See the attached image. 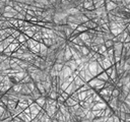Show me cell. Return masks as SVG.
<instances>
[{
  "label": "cell",
  "instance_id": "cell-1",
  "mask_svg": "<svg viewBox=\"0 0 130 122\" xmlns=\"http://www.w3.org/2000/svg\"><path fill=\"white\" fill-rule=\"evenodd\" d=\"M88 68H89V71L90 73L95 77L98 75V61H91L89 60L88 61Z\"/></svg>",
  "mask_w": 130,
  "mask_h": 122
},
{
  "label": "cell",
  "instance_id": "cell-2",
  "mask_svg": "<svg viewBox=\"0 0 130 122\" xmlns=\"http://www.w3.org/2000/svg\"><path fill=\"white\" fill-rule=\"evenodd\" d=\"M88 85L90 86V87H92V88H94L95 86H98V85H100V84H104L105 83V81L104 80H102V79H99L96 76L95 77H92L88 82Z\"/></svg>",
  "mask_w": 130,
  "mask_h": 122
},
{
  "label": "cell",
  "instance_id": "cell-3",
  "mask_svg": "<svg viewBox=\"0 0 130 122\" xmlns=\"http://www.w3.org/2000/svg\"><path fill=\"white\" fill-rule=\"evenodd\" d=\"M108 107V103L103 101V102H94L91 110H105Z\"/></svg>",
  "mask_w": 130,
  "mask_h": 122
},
{
  "label": "cell",
  "instance_id": "cell-4",
  "mask_svg": "<svg viewBox=\"0 0 130 122\" xmlns=\"http://www.w3.org/2000/svg\"><path fill=\"white\" fill-rule=\"evenodd\" d=\"M105 1H106L105 6H106V9H107L108 12H111L112 10H114V9H116L118 7V4L113 2V1H109V0H105Z\"/></svg>",
  "mask_w": 130,
  "mask_h": 122
},
{
  "label": "cell",
  "instance_id": "cell-5",
  "mask_svg": "<svg viewBox=\"0 0 130 122\" xmlns=\"http://www.w3.org/2000/svg\"><path fill=\"white\" fill-rule=\"evenodd\" d=\"M64 65H67L68 67H70L72 71H75V70L77 69V67H78V64L76 63V61H75L73 58L70 59V60H68V61H65Z\"/></svg>",
  "mask_w": 130,
  "mask_h": 122
},
{
  "label": "cell",
  "instance_id": "cell-6",
  "mask_svg": "<svg viewBox=\"0 0 130 122\" xmlns=\"http://www.w3.org/2000/svg\"><path fill=\"white\" fill-rule=\"evenodd\" d=\"M64 59H65V61H68V60L72 59V53H71L70 47L68 45H66L65 49H64Z\"/></svg>",
  "mask_w": 130,
  "mask_h": 122
},
{
  "label": "cell",
  "instance_id": "cell-7",
  "mask_svg": "<svg viewBox=\"0 0 130 122\" xmlns=\"http://www.w3.org/2000/svg\"><path fill=\"white\" fill-rule=\"evenodd\" d=\"M83 25H85L88 29H94V28H96L98 27V23L96 22H94L93 20H91V19H88L87 21H85L84 23H82Z\"/></svg>",
  "mask_w": 130,
  "mask_h": 122
},
{
  "label": "cell",
  "instance_id": "cell-8",
  "mask_svg": "<svg viewBox=\"0 0 130 122\" xmlns=\"http://www.w3.org/2000/svg\"><path fill=\"white\" fill-rule=\"evenodd\" d=\"M83 8L86 9V10H94L95 9L93 2L92 1H87V0H84V2H83Z\"/></svg>",
  "mask_w": 130,
  "mask_h": 122
},
{
  "label": "cell",
  "instance_id": "cell-9",
  "mask_svg": "<svg viewBox=\"0 0 130 122\" xmlns=\"http://www.w3.org/2000/svg\"><path fill=\"white\" fill-rule=\"evenodd\" d=\"M73 81H74L75 85L77 86V88H78V87H80L81 85H83L84 83H86V82H85V81H84V80H83V79H82V78H81L79 75L74 76V80H73Z\"/></svg>",
  "mask_w": 130,
  "mask_h": 122
},
{
  "label": "cell",
  "instance_id": "cell-10",
  "mask_svg": "<svg viewBox=\"0 0 130 122\" xmlns=\"http://www.w3.org/2000/svg\"><path fill=\"white\" fill-rule=\"evenodd\" d=\"M17 106V102L16 101H13V100H8V103H7V109L12 113L14 111V109L16 108Z\"/></svg>",
  "mask_w": 130,
  "mask_h": 122
},
{
  "label": "cell",
  "instance_id": "cell-11",
  "mask_svg": "<svg viewBox=\"0 0 130 122\" xmlns=\"http://www.w3.org/2000/svg\"><path fill=\"white\" fill-rule=\"evenodd\" d=\"M76 89H77V86L75 85L74 81H72V82H71V83L68 85V87L65 89V92H66L67 94H69V95H72V94H73V93H74Z\"/></svg>",
  "mask_w": 130,
  "mask_h": 122
},
{
  "label": "cell",
  "instance_id": "cell-12",
  "mask_svg": "<svg viewBox=\"0 0 130 122\" xmlns=\"http://www.w3.org/2000/svg\"><path fill=\"white\" fill-rule=\"evenodd\" d=\"M20 94H22V95H31V90L29 89L27 83H22V87H21Z\"/></svg>",
  "mask_w": 130,
  "mask_h": 122
},
{
  "label": "cell",
  "instance_id": "cell-13",
  "mask_svg": "<svg viewBox=\"0 0 130 122\" xmlns=\"http://www.w3.org/2000/svg\"><path fill=\"white\" fill-rule=\"evenodd\" d=\"M46 99H47V96H41L40 98H38L36 100V103L38 105H40L42 108H44V106L46 105Z\"/></svg>",
  "mask_w": 130,
  "mask_h": 122
},
{
  "label": "cell",
  "instance_id": "cell-14",
  "mask_svg": "<svg viewBox=\"0 0 130 122\" xmlns=\"http://www.w3.org/2000/svg\"><path fill=\"white\" fill-rule=\"evenodd\" d=\"M96 77H98L99 79H102V80H104L105 82H106V81H108V80L110 79V76H109V75L107 74V72H106L105 70H104V71H103L102 73L98 74V75H96Z\"/></svg>",
  "mask_w": 130,
  "mask_h": 122
},
{
  "label": "cell",
  "instance_id": "cell-15",
  "mask_svg": "<svg viewBox=\"0 0 130 122\" xmlns=\"http://www.w3.org/2000/svg\"><path fill=\"white\" fill-rule=\"evenodd\" d=\"M65 103H66V105H67L68 107H71V106H74V105H76V104H78L79 102H78V101H76V100H74L73 98H71V97H69V98H67V99H66V101H65Z\"/></svg>",
  "mask_w": 130,
  "mask_h": 122
},
{
  "label": "cell",
  "instance_id": "cell-16",
  "mask_svg": "<svg viewBox=\"0 0 130 122\" xmlns=\"http://www.w3.org/2000/svg\"><path fill=\"white\" fill-rule=\"evenodd\" d=\"M41 96H43V95H42L41 92L38 89V87H36V88H34V89L31 90V97L35 99V101H36L38 98H40Z\"/></svg>",
  "mask_w": 130,
  "mask_h": 122
},
{
  "label": "cell",
  "instance_id": "cell-17",
  "mask_svg": "<svg viewBox=\"0 0 130 122\" xmlns=\"http://www.w3.org/2000/svg\"><path fill=\"white\" fill-rule=\"evenodd\" d=\"M17 105L22 109V110H24L25 108H27L28 106H29V104L26 102V101H24V100H21V99H19L18 100V102H17Z\"/></svg>",
  "mask_w": 130,
  "mask_h": 122
},
{
  "label": "cell",
  "instance_id": "cell-18",
  "mask_svg": "<svg viewBox=\"0 0 130 122\" xmlns=\"http://www.w3.org/2000/svg\"><path fill=\"white\" fill-rule=\"evenodd\" d=\"M21 87H22V83H21V82H16V83H14V84L12 85V87H11V88H12L14 92H16V93L20 94Z\"/></svg>",
  "mask_w": 130,
  "mask_h": 122
},
{
  "label": "cell",
  "instance_id": "cell-19",
  "mask_svg": "<svg viewBox=\"0 0 130 122\" xmlns=\"http://www.w3.org/2000/svg\"><path fill=\"white\" fill-rule=\"evenodd\" d=\"M32 39H34V40H36V41H38V42H40V43H43V36H42V32H37V33H35V35H34Z\"/></svg>",
  "mask_w": 130,
  "mask_h": 122
},
{
  "label": "cell",
  "instance_id": "cell-20",
  "mask_svg": "<svg viewBox=\"0 0 130 122\" xmlns=\"http://www.w3.org/2000/svg\"><path fill=\"white\" fill-rule=\"evenodd\" d=\"M93 4H94V7L95 8H100L102 6H105L106 4V1L105 0H92Z\"/></svg>",
  "mask_w": 130,
  "mask_h": 122
},
{
  "label": "cell",
  "instance_id": "cell-21",
  "mask_svg": "<svg viewBox=\"0 0 130 122\" xmlns=\"http://www.w3.org/2000/svg\"><path fill=\"white\" fill-rule=\"evenodd\" d=\"M72 32H73V29H71L67 24H65V27H64V33H65V35H66V38H67V40L70 38V36H71V34H72Z\"/></svg>",
  "mask_w": 130,
  "mask_h": 122
},
{
  "label": "cell",
  "instance_id": "cell-22",
  "mask_svg": "<svg viewBox=\"0 0 130 122\" xmlns=\"http://www.w3.org/2000/svg\"><path fill=\"white\" fill-rule=\"evenodd\" d=\"M43 43L47 46V47H51L52 45H54L55 44V42H54V40L53 39H50V38H46V39H43Z\"/></svg>",
  "mask_w": 130,
  "mask_h": 122
},
{
  "label": "cell",
  "instance_id": "cell-23",
  "mask_svg": "<svg viewBox=\"0 0 130 122\" xmlns=\"http://www.w3.org/2000/svg\"><path fill=\"white\" fill-rule=\"evenodd\" d=\"M71 42H72L73 44H76V45H79V46H83V45H84L83 41L79 38V36H78V37H75L74 39H72V40H71Z\"/></svg>",
  "mask_w": 130,
  "mask_h": 122
},
{
  "label": "cell",
  "instance_id": "cell-24",
  "mask_svg": "<svg viewBox=\"0 0 130 122\" xmlns=\"http://www.w3.org/2000/svg\"><path fill=\"white\" fill-rule=\"evenodd\" d=\"M89 52H90V48H89V47H87V46H85V45L81 46V55H82V56H86Z\"/></svg>",
  "mask_w": 130,
  "mask_h": 122
},
{
  "label": "cell",
  "instance_id": "cell-25",
  "mask_svg": "<svg viewBox=\"0 0 130 122\" xmlns=\"http://www.w3.org/2000/svg\"><path fill=\"white\" fill-rule=\"evenodd\" d=\"M63 66H64V63H59V62H55L54 64H53V67L59 72V71H61L62 70V68H63Z\"/></svg>",
  "mask_w": 130,
  "mask_h": 122
},
{
  "label": "cell",
  "instance_id": "cell-26",
  "mask_svg": "<svg viewBox=\"0 0 130 122\" xmlns=\"http://www.w3.org/2000/svg\"><path fill=\"white\" fill-rule=\"evenodd\" d=\"M31 80H32V78H31V76H30V75L28 74V72H27V74L21 79L20 82H21V83H28V82H30Z\"/></svg>",
  "mask_w": 130,
  "mask_h": 122
},
{
  "label": "cell",
  "instance_id": "cell-27",
  "mask_svg": "<svg viewBox=\"0 0 130 122\" xmlns=\"http://www.w3.org/2000/svg\"><path fill=\"white\" fill-rule=\"evenodd\" d=\"M9 117H12V114H11V112H10L8 109H6V110L4 111V114H3V116H2V118H1V120H0V121H3L4 119L9 118Z\"/></svg>",
  "mask_w": 130,
  "mask_h": 122
},
{
  "label": "cell",
  "instance_id": "cell-28",
  "mask_svg": "<svg viewBox=\"0 0 130 122\" xmlns=\"http://www.w3.org/2000/svg\"><path fill=\"white\" fill-rule=\"evenodd\" d=\"M86 97H87V93H86V90L81 92V93H78V99H79V102H80V101H84V100L86 99Z\"/></svg>",
  "mask_w": 130,
  "mask_h": 122
},
{
  "label": "cell",
  "instance_id": "cell-29",
  "mask_svg": "<svg viewBox=\"0 0 130 122\" xmlns=\"http://www.w3.org/2000/svg\"><path fill=\"white\" fill-rule=\"evenodd\" d=\"M76 29H77L79 33H84V32H87V30H88V28H87L85 25H83V24H78Z\"/></svg>",
  "mask_w": 130,
  "mask_h": 122
},
{
  "label": "cell",
  "instance_id": "cell-30",
  "mask_svg": "<svg viewBox=\"0 0 130 122\" xmlns=\"http://www.w3.org/2000/svg\"><path fill=\"white\" fill-rule=\"evenodd\" d=\"M104 45L107 47V49H108V48H111V47L114 46V41H113V40H107V41H105Z\"/></svg>",
  "mask_w": 130,
  "mask_h": 122
},
{
  "label": "cell",
  "instance_id": "cell-31",
  "mask_svg": "<svg viewBox=\"0 0 130 122\" xmlns=\"http://www.w3.org/2000/svg\"><path fill=\"white\" fill-rule=\"evenodd\" d=\"M2 15H3V16H5L7 19H9V18H13L15 14H14V13H12V12H3V13H2Z\"/></svg>",
  "mask_w": 130,
  "mask_h": 122
},
{
  "label": "cell",
  "instance_id": "cell-32",
  "mask_svg": "<svg viewBox=\"0 0 130 122\" xmlns=\"http://www.w3.org/2000/svg\"><path fill=\"white\" fill-rule=\"evenodd\" d=\"M14 18H16V19H22V20H25V15H24V14H22V13H20V12H17V13L14 15Z\"/></svg>",
  "mask_w": 130,
  "mask_h": 122
},
{
  "label": "cell",
  "instance_id": "cell-33",
  "mask_svg": "<svg viewBox=\"0 0 130 122\" xmlns=\"http://www.w3.org/2000/svg\"><path fill=\"white\" fill-rule=\"evenodd\" d=\"M66 24H67L71 29H73V30H74V29H76V28H77V25H78L77 23H75V22H70V21H67V23H66Z\"/></svg>",
  "mask_w": 130,
  "mask_h": 122
},
{
  "label": "cell",
  "instance_id": "cell-34",
  "mask_svg": "<svg viewBox=\"0 0 130 122\" xmlns=\"http://www.w3.org/2000/svg\"><path fill=\"white\" fill-rule=\"evenodd\" d=\"M98 52H99L101 55H103L105 52H107V47H106L104 44H103V45H101V46H100V48H99V51H98Z\"/></svg>",
  "mask_w": 130,
  "mask_h": 122
},
{
  "label": "cell",
  "instance_id": "cell-35",
  "mask_svg": "<svg viewBox=\"0 0 130 122\" xmlns=\"http://www.w3.org/2000/svg\"><path fill=\"white\" fill-rule=\"evenodd\" d=\"M23 34H24V35H26L28 38H32V37H34V35H35V32H32V30H30V29H26V30H24V32H23Z\"/></svg>",
  "mask_w": 130,
  "mask_h": 122
},
{
  "label": "cell",
  "instance_id": "cell-36",
  "mask_svg": "<svg viewBox=\"0 0 130 122\" xmlns=\"http://www.w3.org/2000/svg\"><path fill=\"white\" fill-rule=\"evenodd\" d=\"M65 101H66V100H65L61 95H58V97H57V102H58V103H65Z\"/></svg>",
  "mask_w": 130,
  "mask_h": 122
},
{
  "label": "cell",
  "instance_id": "cell-37",
  "mask_svg": "<svg viewBox=\"0 0 130 122\" xmlns=\"http://www.w3.org/2000/svg\"><path fill=\"white\" fill-rule=\"evenodd\" d=\"M6 109H7V108H5V107H3V106L0 105V120H1V118H2V116H3V114H4V111H5Z\"/></svg>",
  "mask_w": 130,
  "mask_h": 122
},
{
  "label": "cell",
  "instance_id": "cell-38",
  "mask_svg": "<svg viewBox=\"0 0 130 122\" xmlns=\"http://www.w3.org/2000/svg\"><path fill=\"white\" fill-rule=\"evenodd\" d=\"M104 70H105V69H104V67H103L101 64H99V63H98V70H96V71H98V74L102 73Z\"/></svg>",
  "mask_w": 130,
  "mask_h": 122
},
{
  "label": "cell",
  "instance_id": "cell-39",
  "mask_svg": "<svg viewBox=\"0 0 130 122\" xmlns=\"http://www.w3.org/2000/svg\"><path fill=\"white\" fill-rule=\"evenodd\" d=\"M60 95H61V96H62V97H63V98H64L65 100H66L67 98H69V97H70V95H69V94H67V93H66L65 90H63V92H62V93H61Z\"/></svg>",
  "mask_w": 130,
  "mask_h": 122
},
{
  "label": "cell",
  "instance_id": "cell-40",
  "mask_svg": "<svg viewBox=\"0 0 130 122\" xmlns=\"http://www.w3.org/2000/svg\"><path fill=\"white\" fill-rule=\"evenodd\" d=\"M105 71H106V72H107V74H108V75H109V76H110V75H111V74H112V71H113V65H112V66H111V67H109V68H108V69H106V70H105Z\"/></svg>",
  "mask_w": 130,
  "mask_h": 122
},
{
  "label": "cell",
  "instance_id": "cell-41",
  "mask_svg": "<svg viewBox=\"0 0 130 122\" xmlns=\"http://www.w3.org/2000/svg\"><path fill=\"white\" fill-rule=\"evenodd\" d=\"M24 21H25V20H22V19H17V22H18V27H19V26H23V25H24Z\"/></svg>",
  "mask_w": 130,
  "mask_h": 122
},
{
  "label": "cell",
  "instance_id": "cell-42",
  "mask_svg": "<svg viewBox=\"0 0 130 122\" xmlns=\"http://www.w3.org/2000/svg\"><path fill=\"white\" fill-rule=\"evenodd\" d=\"M13 121H17V122H22V119L19 116H14L13 117Z\"/></svg>",
  "mask_w": 130,
  "mask_h": 122
},
{
  "label": "cell",
  "instance_id": "cell-43",
  "mask_svg": "<svg viewBox=\"0 0 130 122\" xmlns=\"http://www.w3.org/2000/svg\"><path fill=\"white\" fill-rule=\"evenodd\" d=\"M4 50H5V47H4V45H3L2 41H1V42H0V53H3Z\"/></svg>",
  "mask_w": 130,
  "mask_h": 122
},
{
  "label": "cell",
  "instance_id": "cell-44",
  "mask_svg": "<svg viewBox=\"0 0 130 122\" xmlns=\"http://www.w3.org/2000/svg\"><path fill=\"white\" fill-rule=\"evenodd\" d=\"M32 17H34V16H31V15H29V14L26 13V15H25V20H26V21H30Z\"/></svg>",
  "mask_w": 130,
  "mask_h": 122
},
{
  "label": "cell",
  "instance_id": "cell-45",
  "mask_svg": "<svg viewBox=\"0 0 130 122\" xmlns=\"http://www.w3.org/2000/svg\"><path fill=\"white\" fill-rule=\"evenodd\" d=\"M125 121H130V113H126V117H125Z\"/></svg>",
  "mask_w": 130,
  "mask_h": 122
},
{
  "label": "cell",
  "instance_id": "cell-46",
  "mask_svg": "<svg viewBox=\"0 0 130 122\" xmlns=\"http://www.w3.org/2000/svg\"><path fill=\"white\" fill-rule=\"evenodd\" d=\"M1 41H2V39H1V38H0V42H1Z\"/></svg>",
  "mask_w": 130,
  "mask_h": 122
},
{
  "label": "cell",
  "instance_id": "cell-47",
  "mask_svg": "<svg viewBox=\"0 0 130 122\" xmlns=\"http://www.w3.org/2000/svg\"><path fill=\"white\" fill-rule=\"evenodd\" d=\"M72 1H77V0H72Z\"/></svg>",
  "mask_w": 130,
  "mask_h": 122
},
{
  "label": "cell",
  "instance_id": "cell-48",
  "mask_svg": "<svg viewBox=\"0 0 130 122\" xmlns=\"http://www.w3.org/2000/svg\"><path fill=\"white\" fill-rule=\"evenodd\" d=\"M34 1H37V0H34Z\"/></svg>",
  "mask_w": 130,
  "mask_h": 122
}]
</instances>
